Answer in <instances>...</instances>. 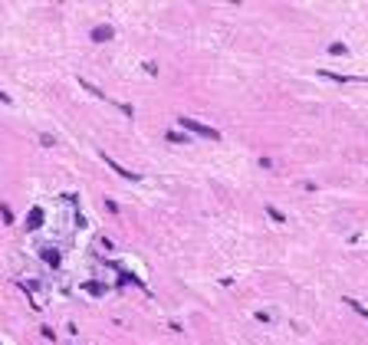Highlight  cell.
<instances>
[{"label": "cell", "instance_id": "cell-7", "mask_svg": "<svg viewBox=\"0 0 368 345\" xmlns=\"http://www.w3.org/2000/svg\"><path fill=\"white\" fill-rule=\"evenodd\" d=\"M345 303H349V306H352V309H355V313H359V316H362V319H368V309H365V306H362V303H355V299H352V296H345Z\"/></svg>", "mask_w": 368, "mask_h": 345}, {"label": "cell", "instance_id": "cell-11", "mask_svg": "<svg viewBox=\"0 0 368 345\" xmlns=\"http://www.w3.org/2000/svg\"><path fill=\"white\" fill-rule=\"evenodd\" d=\"M0 102H10V95L3 92V89H0Z\"/></svg>", "mask_w": 368, "mask_h": 345}, {"label": "cell", "instance_id": "cell-2", "mask_svg": "<svg viewBox=\"0 0 368 345\" xmlns=\"http://www.w3.org/2000/svg\"><path fill=\"white\" fill-rule=\"evenodd\" d=\"M105 165H109V168H112V171H115V174H118V178H125V181H138V174H135V171H125V168L118 165L115 158H105Z\"/></svg>", "mask_w": 368, "mask_h": 345}, {"label": "cell", "instance_id": "cell-8", "mask_svg": "<svg viewBox=\"0 0 368 345\" xmlns=\"http://www.w3.org/2000/svg\"><path fill=\"white\" fill-rule=\"evenodd\" d=\"M329 53H332V56H342V53H345V43H332Z\"/></svg>", "mask_w": 368, "mask_h": 345}, {"label": "cell", "instance_id": "cell-1", "mask_svg": "<svg viewBox=\"0 0 368 345\" xmlns=\"http://www.w3.org/2000/svg\"><path fill=\"white\" fill-rule=\"evenodd\" d=\"M181 125H184V132H197V135H204V138H220V132L217 128H211V125H204V122H194V118H181Z\"/></svg>", "mask_w": 368, "mask_h": 345}, {"label": "cell", "instance_id": "cell-5", "mask_svg": "<svg viewBox=\"0 0 368 345\" xmlns=\"http://www.w3.org/2000/svg\"><path fill=\"white\" fill-rule=\"evenodd\" d=\"M39 257L46 260L49 267H59V250H49V247H43V250H39Z\"/></svg>", "mask_w": 368, "mask_h": 345}, {"label": "cell", "instance_id": "cell-6", "mask_svg": "<svg viewBox=\"0 0 368 345\" xmlns=\"http://www.w3.org/2000/svg\"><path fill=\"white\" fill-rule=\"evenodd\" d=\"M82 290H86V293H92V296H102V293H105V286H102V283H86V286H82Z\"/></svg>", "mask_w": 368, "mask_h": 345}, {"label": "cell", "instance_id": "cell-4", "mask_svg": "<svg viewBox=\"0 0 368 345\" xmlns=\"http://www.w3.org/2000/svg\"><path fill=\"white\" fill-rule=\"evenodd\" d=\"M92 39H95V43H105V39H112V26H109V23H105V26H95V30H92Z\"/></svg>", "mask_w": 368, "mask_h": 345}, {"label": "cell", "instance_id": "cell-9", "mask_svg": "<svg viewBox=\"0 0 368 345\" xmlns=\"http://www.w3.org/2000/svg\"><path fill=\"white\" fill-rule=\"evenodd\" d=\"M0 214H3V220H7V224L13 220V214H10V207H7V204H0Z\"/></svg>", "mask_w": 368, "mask_h": 345}, {"label": "cell", "instance_id": "cell-3", "mask_svg": "<svg viewBox=\"0 0 368 345\" xmlns=\"http://www.w3.org/2000/svg\"><path fill=\"white\" fill-rule=\"evenodd\" d=\"M39 227H43V211H39V207H33L30 217H26V230H39Z\"/></svg>", "mask_w": 368, "mask_h": 345}, {"label": "cell", "instance_id": "cell-10", "mask_svg": "<svg viewBox=\"0 0 368 345\" xmlns=\"http://www.w3.org/2000/svg\"><path fill=\"white\" fill-rule=\"evenodd\" d=\"M267 214H270V217H273V220H286V217H283L280 211H276V207H267Z\"/></svg>", "mask_w": 368, "mask_h": 345}]
</instances>
